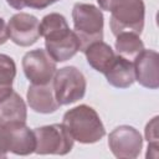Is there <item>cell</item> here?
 Returning a JSON list of instances; mask_svg holds the SVG:
<instances>
[{
	"instance_id": "cell-1",
	"label": "cell",
	"mask_w": 159,
	"mask_h": 159,
	"mask_svg": "<svg viewBox=\"0 0 159 159\" xmlns=\"http://www.w3.org/2000/svg\"><path fill=\"white\" fill-rule=\"evenodd\" d=\"M62 124L67 128L73 140L82 144H93L106 135V128L92 107L80 104L68 109L62 118Z\"/></svg>"
},
{
	"instance_id": "cell-2",
	"label": "cell",
	"mask_w": 159,
	"mask_h": 159,
	"mask_svg": "<svg viewBox=\"0 0 159 159\" xmlns=\"http://www.w3.org/2000/svg\"><path fill=\"white\" fill-rule=\"evenodd\" d=\"M73 31L80 40L81 48L84 51L89 45L103 40L104 17L102 10L92 4L76 2L72 7Z\"/></svg>"
},
{
	"instance_id": "cell-3",
	"label": "cell",
	"mask_w": 159,
	"mask_h": 159,
	"mask_svg": "<svg viewBox=\"0 0 159 159\" xmlns=\"http://www.w3.org/2000/svg\"><path fill=\"white\" fill-rule=\"evenodd\" d=\"M108 12H111L109 27L114 36L124 31L138 35L143 32L145 17V5L143 0H113Z\"/></svg>"
},
{
	"instance_id": "cell-4",
	"label": "cell",
	"mask_w": 159,
	"mask_h": 159,
	"mask_svg": "<svg viewBox=\"0 0 159 159\" xmlns=\"http://www.w3.org/2000/svg\"><path fill=\"white\" fill-rule=\"evenodd\" d=\"M52 88L57 103L60 106H67L84 97L87 81L77 67L66 66L56 71L52 80Z\"/></svg>"
},
{
	"instance_id": "cell-5",
	"label": "cell",
	"mask_w": 159,
	"mask_h": 159,
	"mask_svg": "<svg viewBox=\"0 0 159 159\" xmlns=\"http://www.w3.org/2000/svg\"><path fill=\"white\" fill-rule=\"evenodd\" d=\"M34 134L36 139V154L66 155L73 148L75 140L62 123L37 127L34 129Z\"/></svg>"
},
{
	"instance_id": "cell-6",
	"label": "cell",
	"mask_w": 159,
	"mask_h": 159,
	"mask_svg": "<svg viewBox=\"0 0 159 159\" xmlns=\"http://www.w3.org/2000/svg\"><path fill=\"white\" fill-rule=\"evenodd\" d=\"M22 70L25 77L31 84L51 83L57 71L56 62L43 48H36L26 52L22 57Z\"/></svg>"
},
{
	"instance_id": "cell-7",
	"label": "cell",
	"mask_w": 159,
	"mask_h": 159,
	"mask_svg": "<svg viewBox=\"0 0 159 159\" xmlns=\"http://www.w3.org/2000/svg\"><path fill=\"white\" fill-rule=\"evenodd\" d=\"M108 147L118 159H135L143 148V138L138 129L132 125H119L108 135Z\"/></svg>"
},
{
	"instance_id": "cell-8",
	"label": "cell",
	"mask_w": 159,
	"mask_h": 159,
	"mask_svg": "<svg viewBox=\"0 0 159 159\" xmlns=\"http://www.w3.org/2000/svg\"><path fill=\"white\" fill-rule=\"evenodd\" d=\"M0 145L4 150L16 155H30L35 153L36 148L34 130L26 123H11L0 127Z\"/></svg>"
},
{
	"instance_id": "cell-9",
	"label": "cell",
	"mask_w": 159,
	"mask_h": 159,
	"mask_svg": "<svg viewBox=\"0 0 159 159\" xmlns=\"http://www.w3.org/2000/svg\"><path fill=\"white\" fill-rule=\"evenodd\" d=\"M10 40L21 47H29L40 39V21L36 16L19 12L10 17L7 22Z\"/></svg>"
},
{
	"instance_id": "cell-10",
	"label": "cell",
	"mask_w": 159,
	"mask_h": 159,
	"mask_svg": "<svg viewBox=\"0 0 159 159\" xmlns=\"http://www.w3.org/2000/svg\"><path fill=\"white\" fill-rule=\"evenodd\" d=\"M135 81L149 89L159 87V55L154 50H143L134 60Z\"/></svg>"
},
{
	"instance_id": "cell-11",
	"label": "cell",
	"mask_w": 159,
	"mask_h": 159,
	"mask_svg": "<svg viewBox=\"0 0 159 159\" xmlns=\"http://www.w3.org/2000/svg\"><path fill=\"white\" fill-rule=\"evenodd\" d=\"M26 99L30 108L36 113L50 114L58 109L51 83L47 84H31L26 92Z\"/></svg>"
},
{
	"instance_id": "cell-12",
	"label": "cell",
	"mask_w": 159,
	"mask_h": 159,
	"mask_svg": "<svg viewBox=\"0 0 159 159\" xmlns=\"http://www.w3.org/2000/svg\"><path fill=\"white\" fill-rule=\"evenodd\" d=\"M103 75L111 86L120 89L129 88L135 82L133 62L119 55H116L114 61Z\"/></svg>"
},
{
	"instance_id": "cell-13",
	"label": "cell",
	"mask_w": 159,
	"mask_h": 159,
	"mask_svg": "<svg viewBox=\"0 0 159 159\" xmlns=\"http://www.w3.org/2000/svg\"><path fill=\"white\" fill-rule=\"evenodd\" d=\"M45 50L47 53L52 57V60L57 62H65L70 58H72L81 48L80 40L73 30H71L67 35L56 39L45 41Z\"/></svg>"
},
{
	"instance_id": "cell-14",
	"label": "cell",
	"mask_w": 159,
	"mask_h": 159,
	"mask_svg": "<svg viewBox=\"0 0 159 159\" xmlns=\"http://www.w3.org/2000/svg\"><path fill=\"white\" fill-rule=\"evenodd\" d=\"M27 108L16 92L0 101V127H5L11 123H26Z\"/></svg>"
},
{
	"instance_id": "cell-15",
	"label": "cell",
	"mask_w": 159,
	"mask_h": 159,
	"mask_svg": "<svg viewBox=\"0 0 159 159\" xmlns=\"http://www.w3.org/2000/svg\"><path fill=\"white\" fill-rule=\"evenodd\" d=\"M83 53L86 55L87 63L101 73H104L116 58L113 48L103 41L93 42L83 51Z\"/></svg>"
},
{
	"instance_id": "cell-16",
	"label": "cell",
	"mask_w": 159,
	"mask_h": 159,
	"mask_svg": "<svg viewBox=\"0 0 159 159\" xmlns=\"http://www.w3.org/2000/svg\"><path fill=\"white\" fill-rule=\"evenodd\" d=\"M70 26L63 15L58 12H51L42 17L40 22V34L45 37V41L60 39L70 32Z\"/></svg>"
},
{
	"instance_id": "cell-17",
	"label": "cell",
	"mask_w": 159,
	"mask_h": 159,
	"mask_svg": "<svg viewBox=\"0 0 159 159\" xmlns=\"http://www.w3.org/2000/svg\"><path fill=\"white\" fill-rule=\"evenodd\" d=\"M114 47L117 55L133 62V60L144 50V43L140 40V35L130 31H124L116 36Z\"/></svg>"
},
{
	"instance_id": "cell-18",
	"label": "cell",
	"mask_w": 159,
	"mask_h": 159,
	"mask_svg": "<svg viewBox=\"0 0 159 159\" xmlns=\"http://www.w3.org/2000/svg\"><path fill=\"white\" fill-rule=\"evenodd\" d=\"M16 76V65L15 61L5 55L0 53V101L10 96L12 89V83Z\"/></svg>"
},
{
	"instance_id": "cell-19",
	"label": "cell",
	"mask_w": 159,
	"mask_h": 159,
	"mask_svg": "<svg viewBox=\"0 0 159 159\" xmlns=\"http://www.w3.org/2000/svg\"><path fill=\"white\" fill-rule=\"evenodd\" d=\"M158 119H159V117H158V116H155V117H153V118L147 123V125H145L144 134H145V139L148 140V145L159 147Z\"/></svg>"
},
{
	"instance_id": "cell-20",
	"label": "cell",
	"mask_w": 159,
	"mask_h": 159,
	"mask_svg": "<svg viewBox=\"0 0 159 159\" xmlns=\"http://www.w3.org/2000/svg\"><path fill=\"white\" fill-rule=\"evenodd\" d=\"M56 1H58V0H31V4H30L29 7H31V9H37V10H42V9H45V7H47V6L52 5V4H55Z\"/></svg>"
},
{
	"instance_id": "cell-21",
	"label": "cell",
	"mask_w": 159,
	"mask_h": 159,
	"mask_svg": "<svg viewBox=\"0 0 159 159\" xmlns=\"http://www.w3.org/2000/svg\"><path fill=\"white\" fill-rule=\"evenodd\" d=\"M9 40V29L7 24L2 17H0V46L4 45Z\"/></svg>"
},
{
	"instance_id": "cell-22",
	"label": "cell",
	"mask_w": 159,
	"mask_h": 159,
	"mask_svg": "<svg viewBox=\"0 0 159 159\" xmlns=\"http://www.w3.org/2000/svg\"><path fill=\"white\" fill-rule=\"evenodd\" d=\"M7 5L15 10H22L24 7H29L31 0H6Z\"/></svg>"
},
{
	"instance_id": "cell-23",
	"label": "cell",
	"mask_w": 159,
	"mask_h": 159,
	"mask_svg": "<svg viewBox=\"0 0 159 159\" xmlns=\"http://www.w3.org/2000/svg\"><path fill=\"white\" fill-rule=\"evenodd\" d=\"M112 1H113V0H97V2H98V5H99V9H101V10H104V11H108L109 5H111Z\"/></svg>"
},
{
	"instance_id": "cell-24",
	"label": "cell",
	"mask_w": 159,
	"mask_h": 159,
	"mask_svg": "<svg viewBox=\"0 0 159 159\" xmlns=\"http://www.w3.org/2000/svg\"><path fill=\"white\" fill-rule=\"evenodd\" d=\"M6 157H7V152L4 150V149L1 148V145H0V158H6Z\"/></svg>"
}]
</instances>
